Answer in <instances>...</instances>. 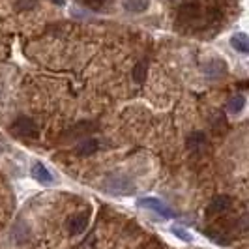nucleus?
I'll use <instances>...</instances> for the list:
<instances>
[{
	"instance_id": "obj_17",
	"label": "nucleus",
	"mask_w": 249,
	"mask_h": 249,
	"mask_svg": "<svg viewBox=\"0 0 249 249\" xmlns=\"http://www.w3.org/2000/svg\"><path fill=\"white\" fill-rule=\"evenodd\" d=\"M34 4H36V0H21V2H19V8H21V10H23V8L28 10V8H32Z\"/></svg>"
},
{
	"instance_id": "obj_6",
	"label": "nucleus",
	"mask_w": 249,
	"mask_h": 249,
	"mask_svg": "<svg viewBox=\"0 0 249 249\" xmlns=\"http://www.w3.org/2000/svg\"><path fill=\"white\" fill-rule=\"evenodd\" d=\"M225 70H227V66L219 58H212V60H208V62L202 66V71L208 75V77H219V75L225 73Z\"/></svg>"
},
{
	"instance_id": "obj_16",
	"label": "nucleus",
	"mask_w": 249,
	"mask_h": 249,
	"mask_svg": "<svg viewBox=\"0 0 249 249\" xmlns=\"http://www.w3.org/2000/svg\"><path fill=\"white\" fill-rule=\"evenodd\" d=\"M87 8H90V10H100L101 6L105 4V0H81Z\"/></svg>"
},
{
	"instance_id": "obj_3",
	"label": "nucleus",
	"mask_w": 249,
	"mask_h": 249,
	"mask_svg": "<svg viewBox=\"0 0 249 249\" xmlns=\"http://www.w3.org/2000/svg\"><path fill=\"white\" fill-rule=\"evenodd\" d=\"M139 206H144V208H150L152 212L160 213L161 217H167V219H171V217H175V213H173V210L165 204V202H161L160 199H154V197H146V199H141L139 200Z\"/></svg>"
},
{
	"instance_id": "obj_7",
	"label": "nucleus",
	"mask_w": 249,
	"mask_h": 249,
	"mask_svg": "<svg viewBox=\"0 0 249 249\" xmlns=\"http://www.w3.org/2000/svg\"><path fill=\"white\" fill-rule=\"evenodd\" d=\"M208 139H206V133L204 131H193L189 137H187V148L191 152H199L206 146Z\"/></svg>"
},
{
	"instance_id": "obj_8",
	"label": "nucleus",
	"mask_w": 249,
	"mask_h": 249,
	"mask_svg": "<svg viewBox=\"0 0 249 249\" xmlns=\"http://www.w3.org/2000/svg\"><path fill=\"white\" fill-rule=\"evenodd\" d=\"M30 173H32V178H36L37 182H41V184H45V186H49L51 182H53V176H51V173L45 169L43 163H34Z\"/></svg>"
},
{
	"instance_id": "obj_4",
	"label": "nucleus",
	"mask_w": 249,
	"mask_h": 249,
	"mask_svg": "<svg viewBox=\"0 0 249 249\" xmlns=\"http://www.w3.org/2000/svg\"><path fill=\"white\" fill-rule=\"evenodd\" d=\"M66 227H68L70 234H73V236L75 234H81V232H85V229L88 227V215L87 213H75V215H71L68 219Z\"/></svg>"
},
{
	"instance_id": "obj_9",
	"label": "nucleus",
	"mask_w": 249,
	"mask_h": 249,
	"mask_svg": "<svg viewBox=\"0 0 249 249\" xmlns=\"http://www.w3.org/2000/svg\"><path fill=\"white\" fill-rule=\"evenodd\" d=\"M200 6L197 2H189V4H184L182 8H180V17L182 19H186V21H195V19H199L200 17Z\"/></svg>"
},
{
	"instance_id": "obj_5",
	"label": "nucleus",
	"mask_w": 249,
	"mask_h": 249,
	"mask_svg": "<svg viewBox=\"0 0 249 249\" xmlns=\"http://www.w3.org/2000/svg\"><path fill=\"white\" fill-rule=\"evenodd\" d=\"M231 204H232V199H231L229 195H219V197H215V199L210 202V206H208V215L227 212V210L231 208Z\"/></svg>"
},
{
	"instance_id": "obj_13",
	"label": "nucleus",
	"mask_w": 249,
	"mask_h": 249,
	"mask_svg": "<svg viewBox=\"0 0 249 249\" xmlns=\"http://www.w3.org/2000/svg\"><path fill=\"white\" fill-rule=\"evenodd\" d=\"M244 105H246V98L244 96H234L232 100L229 101V112L238 114V112L244 109Z\"/></svg>"
},
{
	"instance_id": "obj_14",
	"label": "nucleus",
	"mask_w": 249,
	"mask_h": 249,
	"mask_svg": "<svg viewBox=\"0 0 249 249\" xmlns=\"http://www.w3.org/2000/svg\"><path fill=\"white\" fill-rule=\"evenodd\" d=\"M144 70H146L144 62H139L137 66H135V70H133V77H135V81H137V83H142V77H144Z\"/></svg>"
},
{
	"instance_id": "obj_2",
	"label": "nucleus",
	"mask_w": 249,
	"mask_h": 249,
	"mask_svg": "<svg viewBox=\"0 0 249 249\" xmlns=\"http://www.w3.org/2000/svg\"><path fill=\"white\" fill-rule=\"evenodd\" d=\"M13 133L15 135H21V137H28V139H36L37 137V125L32 118H26V116H21L15 120V124L12 125Z\"/></svg>"
},
{
	"instance_id": "obj_18",
	"label": "nucleus",
	"mask_w": 249,
	"mask_h": 249,
	"mask_svg": "<svg viewBox=\"0 0 249 249\" xmlns=\"http://www.w3.org/2000/svg\"><path fill=\"white\" fill-rule=\"evenodd\" d=\"M53 2H56V4H60V6L64 4V0H53Z\"/></svg>"
},
{
	"instance_id": "obj_12",
	"label": "nucleus",
	"mask_w": 249,
	"mask_h": 249,
	"mask_svg": "<svg viewBox=\"0 0 249 249\" xmlns=\"http://www.w3.org/2000/svg\"><path fill=\"white\" fill-rule=\"evenodd\" d=\"M232 45H234V49H238L240 53H249V39L246 34H236V36H232Z\"/></svg>"
},
{
	"instance_id": "obj_11",
	"label": "nucleus",
	"mask_w": 249,
	"mask_h": 249,
	"mask_svg": "<svg viewBox=\"0 0 249 249\" xmlns=\"http://www.w3.org/2000/svg\"><path fill=\"white\" fill-rule=\"evenodd\" d=\"M150 0H124V8L131 13H141L148 8Z\"/></svg>"
},
{
	"instance_id": "obj_1",
	"label": "nucleus",
	"mask_w": 249,
	"mask_h": 249,
	"mask_svg": "<svg viewBox=\"0 0 249 249\" xmlns=\"http://www.w3.org/2000/svg\"><path fill=\"white\" fill-rule=\"evenodd\" d=\"M103 189L107 193H112V195H129V193H133L135 187L129 182V178H125V176H109L103 182Z\"/></svg>"
},
{
	"instance_id": "obj_10",
	"label": "nucleus",
	"mask_w": 249,
	"mask_h": 249,
	"mask_svg": "<svg viewBox=\"0 0 249 249\" xmlns=\"http://www.w3.org/2000/svg\"><path fill=\"white\" fill-rule=\"evenodd\" d=\"M98 148H100V141H96V139H87V141H83V142L79 144L77 154H79L81 158H85V156H92L94 152H98Z\"/></svg>"
},
{
	"instance_id": "obj_15",
	"label": "nucleus",
	"mask_w": 249,
	"mask_h": 249,
	"mask_svg": "<svg viewBox=\"0 0 249 249\" xmlns=\"http://www.w3.org/2000/svg\"><path fill=\"white\" fill-rule=\"evenodd\" d=\"M173 232H175L178 238H182L184 242H191V234H189V232H186L182 227H173Z\"/></svg>"
}]
</instances>
